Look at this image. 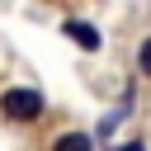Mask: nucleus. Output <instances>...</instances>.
Returning <instances> with one entry per match:
<instances>
[{"instance_id":"obj_4","label":"nucleus","mask_w":151,"mask_h":151,"mask_svg":"<svg viewBox=\"0 0 151 151\" xmlns=\"http://www.w3.org/2000/svg\"><path fill=\"white\" fill-rule=\"evenodd\" d=\"M137 66H142V76H151V38L142 42V52H137Z\"/></svg>"},{"instance_id":"obj_2","label":"nucleus","mask_w":151,"mask_h":151,"mask_svg":"<svg viewBox=\"0 0 151 151\" xmlns=\"http://www.w3.org/2000/svg\"><path fill=\"white\" fill-rule=\"evenodd\" d=\"M61 33H66L76 47H85V52H99V42H104V38H99V28H94V24H85V19H66V24H61Z\"/></svg>"},{"instance_id":"obj_1","label":"nucleus","mask_w":151,"mask_h":151,"mask_svg":"<svg viewBox=\"0 0 151 151\" xmlns=\"http://www.w3.org/2000/svg\"><path fill=\"white\" fill-rule=\"evenodd\" d=\"M0 113L9 123H33V118H42V94L38 90H5L0 94Z\"/></svg>"},{"instance_id":"obj_5","label":"nucleus","mask_w":151,"mask_h":151,"mask_svg":"<svg viewBox=\"0 0 151 151\" xmlns=\"http://www.w3.org/2000/svg\"><path fill=\"white\" fill-rule=\"evenodd\" d=\"M118 151H142V142H123V146H118Z\"/></svg>"},{"instance_id":"obj_3","label":"nucleus","mask_w":151,"mask_h":151,"mask_svg":"<svg viewBox=\"0 0 151 151\" xmlns=\"http://www.w3.org/2000/svg\"><path fill=\"white\" fill-rule=\"evenodd\" d=\"M52 151H94V137L90 132H61L52 142Z\"/></svg>"}]
</instances>
